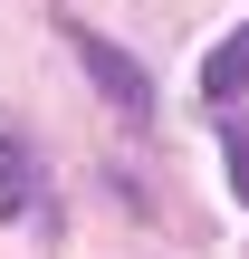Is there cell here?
Returning <instances> with one entry per match:
<instances>
[{
	"instance_id": "277c9868",
	"label": "cell",
	"mask_w": 249,
	"mask_h": 259,
	"mask_svg": "<svg viewBox=\"0 0 249 259\" xmlns=\"http://www.w3.org/2000/svg\"><path fill=\"white\" fill-rule=\"evenodd\" d=\"M221 163H230V192L249 202V125L240 115H221Z\"/></svg>"
},
{
	"instance_id": "7a4b0ae2",
	"label": "cell",
	"mask_w": 249,
	"mask_h": 259,
	"mask_svg": "<svg viewBox=\"0 0 249 259\" xmlns=\"http://www.w3.org/2000/svg\"><path fill=\"white\" fill-rule=\"evenodd\" d=\"M202 87H211L221 106H230V96H249V29H230V38L202 58Z\"/></svg>"
},
{
	"instance_id": "6da1fadb",
	"label": "cell",
	"mask_w": 249,
	"mask_h": 259,
	"mask_svg": "<svg viewBox=\"0 0 249 259\" xmlns=\"http://www.w3.org/2000/svg\"><path fill=\"white\" fill-rule=\"evenodd\" d=\"M77 58H86V67H96V87H106V96H115V106H125V115H154V77H144V67H134V58H115V48H106V38H96V29H77Z\"/></svg>"
},
{
	"instance_id": "3957f363",
	"label": "cell",
	"mask_w": 249,
	"mask_h": 259,
	"mask_svg": "<svg viewBox=\"0 0 249 259\" xmlns=\"http://www.w3.org/2000/svg\"><path fill=\"white\" fill-rule=\"evenodd\" d=\"M0 211H38V173H29V144H0Z\"/></svg>"
}]
</instances>
